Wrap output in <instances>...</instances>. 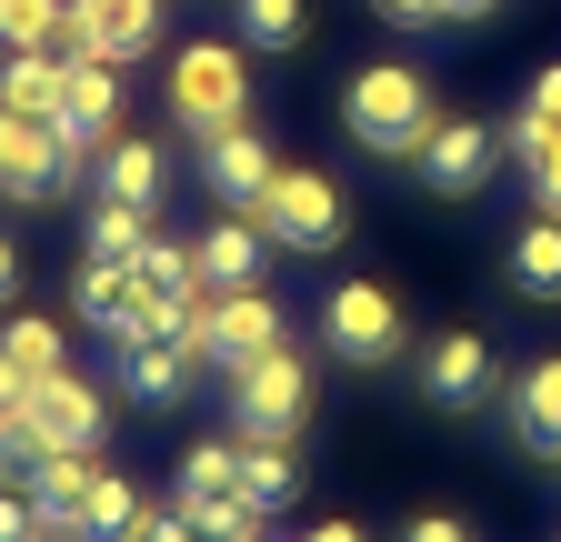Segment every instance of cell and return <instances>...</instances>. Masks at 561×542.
<instances>
[{"mask_svg": "<svg viewBox=\"0 0 561 542\" xmlns=\"http://www.w3.org/2000/svg\"><path fill=\"white\" fill-rule=\"evenodd\" d=\"M411 171L432 181L442 201H471V191H491V171H502V131L471 121V111H442V121H432V142L411 151Z\"/></svg>", "mask_w": 561, "mask_h": 542, "instance_id": "obj_8", "label": "cell"}, {"mask_svg": "<svg viewBox=\"0 0 561 542\" xmlns=\"http://www.w3.org/2000/svg\"><path fill=\"white\" fill-rule=\"evenodd\" d=\"M522 121H541L551 142H561V60H551V71H531V91H522Z\"/></svg>", "mask_w": 561, "mask_h": 542, "instance_id": "obj_29", "label": "cell"}, {"mask_svg": "<svg viewBox=\"0 0 561 542\" xmlns=\"http://www.w3.org/2000/svg\"><path fill=\"white\" fill-rule=\"evenodd\" d=\"M201 342H181V331H140V342H121V392L151 402V413H181L191 382H201Z\"/></svg>", "mask_w": 561, "mask_h": 542, "instance_id": "obj_12", "label": "cell"}, {"mask_svg": "<svg viewBox=\"0 0 561 542\" xmlns=\"http://www.w3.org/2000/svg\"><path fill=\"white\" fill-rule=\"evenodd\" d=\"M50 131L91 161L111 131H121V60H101V50H91V60H70V71H60V111H50Z\"/></svg>", "mask_w": 561, "mask_h": 542, "instance_id": "obj_10", "label": "cell"}, {"mask_svg": "<svg viewBox=\"0 0 561 542\" xmlns=\"http://www.w3.org/2000/svg\"><path fill=\"white\" fill-rule=\"evenodd\" d=\"M130 271H140V292H161V302H201V251L191 241H171V232H151L130 251Z\"/></svg>", "mask_w": 561, "mask_h": 542, "instance_id": "obj_23", "label": "cell"}, {"mask_svg": "<svg viewBox=\"0 0 561 542\" xmlns=\"http://www.w3.org/2000/svg\"><path fill=\"white\" fill-rule=\"evenodd\" d=\"M140 542H201V532H191L181 503H151V512H140Z\"/></svg>", "mask_w": 561, "mask_h": 542, "instance_id": "obj_31", "label": "cell"}, {"mask_svg": "<svg viewBox=\"0 0 561 542\" xmlns=\"http://www.w3.org/2000/svg\"><path fill=\"white\" fill-rule=\"evenodd\" d=\"M21 413H31V372H21V362H11V352H0V432H11V422H21Z\"/></svg>", "mask_w": 561, "mask_h": 542, "instance_id": "obj_32", "label": "cell"}, {"mask_svg": "<svg viewBox=\"0 0 561 542\" xmlns=\"http://www.w3.org/2000/svg\"><path fill=\"white\" fill-rule=\"evenodd\" d=\"M432 121H442L432 71H411V60H371V71H351V91H341V131L371 161H411L432 142Z\"/></svg>", "mask_w": 561, "mask_h": 542, "instance_id": "obj_1", "label": "cell"}, {"mask_svg": "<svg viewBox=\"0 0 561 542\" xmlns=\"http://www.w3.org/2000/svg\"><path fill=\"white\" fill-rule=\"evenodd\" d=\"M241 542H271V532H261V522H251V532H241Z\"/></svg>", "mask_w": 561, "mask_h": 542, "instance_id": "obj_39", "label": "cell"}, {"mask_svg": "<svg viewBox=\"0 0 561 542\" xmlns=\"http://www.w3.org/2000/svg\"><path fill=\"white\" fill-rule=\"evenodd\" d=\"M491 392H502V362H491L481 331H442V342L421 352V402H432V413H481Z\"/></svg>", "mask_w": 561, "mask_h": 542, "instance_id": "obj_11", "label": "cell"}, {"mask_svg": "<svg viewBox=\"0 0 561 542\" xmlns=\"http://www.w3.org/2000/svg\"><path fill=\"white\" fill-rule=\"evenodd\" d=\"M140 512H151V503H140V483H130V472H91V503H81V542H140Z\"/></svg>", "mask_w": 561, "mask_h": 542, "instance_id": "obj_20", "label": "cell"}, {"mask_svg": "<svg viewBox=\"0 0 561 542\" xmlns=\"http://www.w3.org/2000/svg\"><path fill=\"white\" fill-rule=\"evenodd\" d=\"M151 232H161V212H140L121 191H91V212H81V251H101V261H130Z\"/></svg>", "mask_w": 561, "mask_h": 542, "instance_id": "obj_19", "label": "cell"}, {"mask_svg": "<svg viewBox=\"0 0 561 542\" xmlns=\"http://www.w3.org/2000/svg\"><path fill=\"white\" fill-rule=\"evenodd\" d=\"M231 382V432H261V442H301V422H311V362L280 342V352H261V362H241V372H221Z\"/></svg>", "mask_w": 561, "mask_h": 542, "instance_id": "obj_3", "label": "cell"}, {"mask_svg": "<svg viewBox=\"0 0 561 542\" xmlns=\"http://www.w3.org/2000/svg\"><path fill=\"white\" fill-rule=\"evenodd\" d=\"M181 512H191V532H201V542H241V532H251V522H261V512H251V493H241V483H231V493H191V503H181Z\"/></svg>", "mask_w": 561, "mask_h": 542, "instance_id": "obj_27", "label": "cell"}, {"mask_svg": "<svg viewBox=\"0 0 561 542\" xmlns=\"http://www.w3.org/2000/svg\"><path fill=\"white\" fill-rule=\"evenodd\" d=\"M0 542H41V512H31L21 483H0Z\"/></svg>", "mask_w": 561, "mask_h": 542, "instance_id": "obj_30", "label": "cell"}, {"mask_svg": "<svg viewBox=\"0 0 561 542\" xmlns=\"http://www.w3.org/2000/svg\"><path fill=\"white\" fill-rule=\"evenodd\" d=\"M0 483H21V462H11V442H0Z\"/></svg>", "mask_w": 561, "mask_h": 542, "instance_id": "obj_38", "label": "cell"}, {"mask_svg": "<svg viewBox=\"0 0 561 542\" xmlns=\"http://www.w3.org/2000/svg\"><path fill=\"white\" fill-rule=\"evenodd\" d=\"M251 222H261L271 251H341V191L321 171H301V161H280L271 191L251 201Z\"/></svg>", "mask_w": 561, "mask_h": 542, "instance_id": "obj_4", "label": "cell"}, {"mask_svg": "<svg viewBox=\"0 0 561 542\" xmlns=\"http://www.w3.org/2000/svg\"><path fill=\"white\" fill-rule=\"evenodd\" d=\"M70 171H81V151H70L50 121L0 111V201H21V212H50V201L70 191Z\"/></svg>", "mask_w": 561, "mask_h": 542, "instance_id": "obj_6", "label": "cell"}, {"mask_svg": "<svg viewBox=\"0 0 561 542\" xmlns=\"http://www.w3.org/2000/svg\"><path fill=\"white\" fill-rule=\"evenodd\" d=\"M512 292L522 302H561V222H522V241H512Z\"/></svg>", "mask_w": 561, "mask_h": 542, "instance_id": "obj_21", "label": "cell"}, {"mask_svg": "<svg viewBox=\"0 0 561 542\" xmlns=\"http://www.w3.org/2000/svg\"><path fill=\"white\" fill-rule=\"evenodd\" d=\"M241 493H251V512H280L301 493V462H291V442H261V432H241Z\"/></svg>", "mask_w": 561, "mask_h": 542, "instance_id": "obj_22", "label": "cell"}, {"mask_svg": "<svg viewBox=\"0 0 561 542\" xmlns=\"http://www.w3.org/2000/svg\"><path fill=\"white\" fill-rule=\"evenodd\" d=\"M401 542H471V532H461V522H451V512H421V522H411V532H401Z\"/></svg>", "mask_w": 561, "mask_h": 542, "instance_id": "obj_34", "label": "cell"}, {"mask_svg": "<svg viewBox=\"0 0 561 542\" xmlns=\"http://www.w3.org/2000/svg\"><path fill=\"white\" fill-rule=\"evenodd\" d=\"M191 251H201V292H241V282H261V261H271V241H261V222H251V212L210 222Z\"/></svg>", "mask_w": 561, "mask_h": 542, "instance_id": "obj_15", "label": "cell"}, {"mask_svg": "<svg viewBox=\"0 0 561 542\" xmlns=\"http://www.w3.org/2000/svg\"><path fill=\"white\" fill-rule=\"evenodd\" d=\"M280 312L261 282H241V292H201V362L210 372H241V362H261V352H280Z\"/></svg>", "mask_w": 561, "mask_h": 542, "instance_id": "obj_7", "label": "cell"}, {"mask_svg": "<svg viewBox=\"0 0 561 542\" xmlns=\"http://www.w3.org/2000/svg\"><path fill=\"white\" fill-rule=\"evenodd\" d=\"M11 292H21V251L0 241V302H11Z\"/></svg>", "mask_w": 561, "mask_h": 542, "instance_id": "obj_37", "label": "cell"}, {"mask_svg": "<svg viewBox=\"0 0 561 542\" xmlns=\"http://www.w3.org/2000/svg\"><path fill=\"white\" fill-rule=\"evenodd\" d=\"M502 413H512V442L531 462H561V352H541L502 382Z\"/></svg>", "mask_w": 561, "mask_h": 542, "instance_id": "obj_13", "label": "cell"}, {"mask_svg": "<svg viewBox=\"0 0 561 542\" xmlns=\"http://www.w3.org/2000/svg\"><path fill=\"white\" fill-rule=\"evenodd\" d=\"M231 483H241V432L191 442V452H181V493H171V503H191V493H231Z\"/></svg>", "mask_w": 561, "mask_h": 542, "instance_id": "obj_25", "label": "cell"}, {"mask_svg": "<svg viewBox=\"0 0 561 542\" xmlns=\"http://www.w3.org/2000/svg\"><path fill=\"white\" fill-rule=\"evenodd\" d=\"M31 422H41V442L50 452H101V432H111V392L101 382H81V372H41L31 382Z\"/></svg>", "mask_w": 561, "mask_h": 542, "instance_id": "obj_9", "label": "cell"}, {"mask_svg": "<svg viewBox=\"0 0 561 542\" xmlns=\"http://www.w3.org/2000/svg\"><path fill=\"white\" fill-rule=\"evenodd\" d=\"M60 71H70L60 50H0V111L50 121V111H60Z\"/></svg>", "mask_w": 561, "mask_h": 542, "instance_id": "obj_18", "label": "cell"}, {"mask_svg": "<svg viewBox=\"0 0 561 542\" xmlns=\"http://www.w3.org/2000/svg\"><path fill=\"white\" fill-rule=\"evenodd\" d=\"M91 161H101V191L140 201V212H161V201H171V161H161V142H130V131H111Z\"/></svg>", "mask_w": 561, "mask_h": 542, "instance_id": "obj_17", "label": "cell"}, {"mask_svg": "<svg viewBox=\"0 0 561 542\" xmlns=\"http://www.w3.org/2000/svg\"><path fill=\"white\" fill-rule=\"evenodd\" d=\"M371 11H381L391 31H432V21H442V0H371Z\"/></svg>", "mask_w": 561, "mask_h": 542, "instance_id": "obj_33", "label": "cell"}, {"mask_svg": "<svg viewBox=\"0 0 561 542\" xmlns=\"http://www.w3.org/2000/svg\"><path fill=\"white\" fill-rule=\"evenodd\" d=\"M171 111H181L191 142L251 121V50H241V41H191V50L171 60Z\"/></svg>", "mask_w": 561, "mask_h": 542, "instance_id": "obj_2", "label": "cell"}, {"mask_svg": "<svg viewBox=\"0 0 561 542\" xmlns=\"http://www.w3.org/2000/svg\"><path fill=\"white\" fill-rule=\"evenodd\" d=\"M231 11H241V50H301L311 41V11H301V0H231Z\"/></svg>", "mask_w": 561, "mask_h": 542, "instance_id": "obj_24", "label": "cell"}, {"mask_svg": "<svg viewBox=\"0 0 561 542\" xmlns=\"http://www.w3.org/2000/svg\"><path fill=\"white\" fill-rule=\"evenodd\" d=\"M301 542H362V522H311Z\"/></svg>", "mask_w": 561, "mask_h": 542, "instance_id": "obj_36", "label": "cell"}, {"mask_svg": "<svg viewBox=\"0 0 561 542\" xmlns=\"http://www.w3.org/2000/svg\"><path fill=\"white\" fill-rule=\"evenodd\" d=\"M271 171H280V151L261 142V131H251V121H231V131H210V142H201V181H210V191H221V201H231V212H251V201L271 191Z\"/></svg>", "mask_w": 561, "mask_h": 542, "instance_id": "obj_14", "label": "cell"}, {"mask_svg": "<svg viewBox=\"0 0 561 542\" xmlns=\"http://www.w3.org/2000/svg\"><path fill=\"white\" fill-rule=\"evenodd\" d=\"M0 352H11V362H21L31 382L70 362V352H60V321H41V312H11V321H0Z\"/></svg>", "mask_w": 561, "mask_h": 542, "instance_id": "obj_26", "label": "cell"}, {"mask_svg": "<svg viewBox=\"0 0 561 542\" xmlns=\"http://www.w3.org/2000/svg\"><path fill=\"white\" fill-rule=\"evenodd\" d=\"M60 0H0V50H50Z\"/></svg>", "mask_w": 561, "mask_h": 542, "instance_id": "obj_28", "label": "cell"}, {"mask_svg": "<svg viewBox=\"0 0 561 542\" xmlns=\"http://www.w3.org/2000/svg\"><path fill=\"white\" fill-rule=\"evenodd\" d=\"M321 352L351 362V372L401 362V302H391L381 282H341V292L321 302Z\"/></svg>", "mask_w": 561, "mask_h": 542, "instance_id": "obj_5", "label": "cell"}, {"mask_svg": "<svg viewBox=\"0 0 561 542\" xmlns=\"http://www.w3.org/2000/svg\"><path fill=\"white\" fill-rule=\"evenodd\" d=\"M502 0H442V21H491Z\"/></svg>", "mask_w": 561, "mask_h": 542, "instance_id": "obj_35", "label": "cell"}, {"mask_svg": "<svg viewBox=\"0 0 561 542\" xmlns=\"http://www.w3.org/2000/svg\"><path fill=\"white\" fill-rule=\"evenodd\" d=\"M81 11H91V50L130 71V60L161 50V11H171V0H81Z\"/></svg>", "mask_w": 561, "mask_h": 542, "instance_id": "obj_16", "label": "cell"}]
</instances>
